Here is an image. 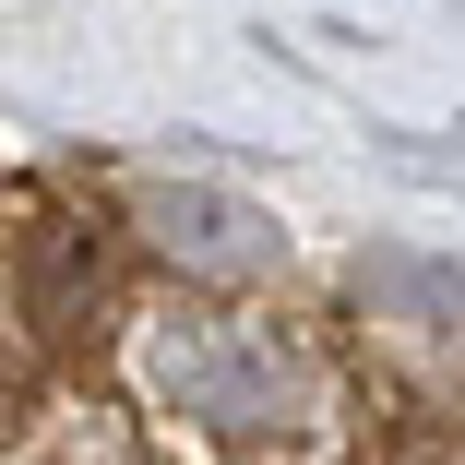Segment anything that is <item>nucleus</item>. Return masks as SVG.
I'll use <instances>...</instances> for the list:
<instances>
[{"label": "nucleus", "instance_id": "obj_2", "mask_svg": "<svg viewBox=\"0 0 465 465\" xmlns=\"http://www.w3.org/2000/svg\"><path fill=\"white\" fill-rule=\"evenodd\" d=\"M143 239L179 274H203V287H262V274L287 262V227L251 192H215V179H155L143 192Z\"/></svg>", "mask_w": 465, "mask_h": 465}, {"label": "nucleus", "instance_id": "obj_1", "mask_svg": "<svg viewBox=\"0 0 465 465\" xmlns=\"http://www.w3.org/2000/svg\"><path fill=\"white\" fill-rule=\"evenodd\" d=\"M132 382H143L167 418L227 430V441H251V430H299L311 394H322L311 358L274 334V322H251V311H167V322H143Z\"/></svg>", "mask_w": 465, "mask_h": 465}]
</instances>
